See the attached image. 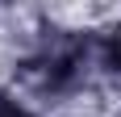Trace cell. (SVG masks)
<instances>
[{"instance_id":"6da1fadb","label":"cell","mask_w":121,"mask_h":117,"mask_svg":"<svg viewBox=\"0 0 121 117\" xmlns=\"http://www.w3.org/2000/svg\"><path fill=\"white\" fill-rule=\"evenodd\" d=\"M0 117H25V113L13 105V100H4V96H0Z\"/></svg>"}]
</instances>
